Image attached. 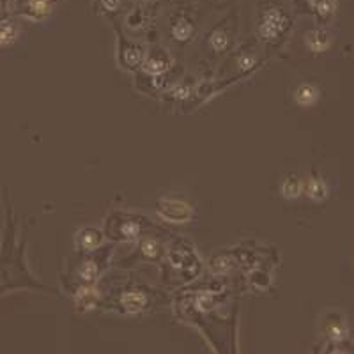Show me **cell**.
<instances>
[{
  "mask_svg": "<svg viewBox=\"0 0 354 354\" xmlns=\"http://www.w3.org/2000/svg\"><path fill=\"white\" fill-rule=\"evenodd\" d=\"M156 213L170 223H190L193 220V207L181 199H161L156 204Z\"/></svg>",
  "mask_w": 354,
  "mask_h": 354,
  "instance_id": "6da1fadb",
  "label": "cell"
},
{
  "mask_svg": "<svg viewBox=\"0 0 354 354\" xmlns=\"http://www.w3.org/2000/svg\"><path fill=\"white\" fill-rule=\"evenodd\" d=\"M287 27V18L278 7H269L259 21V37L266 43H275Z\"/></svg>",
  "mask_w": 354,
  "mask_h": 354,
  "instance_id": "7a4b0ae2",
  "label": "cell"
},
{
  "mask_svg": "<svg viewBox=\"0 0 354 354\" xmlns=\"http://www.w3.org/2000/svg\"><path fill=\"white\" fill-rule=\"evenodd\" d=\"M121 305L124 307L126 312L136 314V312L144 310V308L147 307V296H145V292L138 291V289L126 291L121 296Z\"/></svg>",
  "mask_w": 354,
  "mask_h": 354,
  "instance_id": "3957f363",
  "label": "cell"
},
{
  "mask_svg": "<svg viewBox=\"0 0 354 354\" xmlns=\"http://www.w3.org/2000/svg\"><path fill=\"white\" fill-rule=\"evenodd\" d=\"M76 243H78V246H80L82 250H85V252H92V250H97L99 246H101L103 236L99 230L85 227V229H82L80 232H78Z\"/></svg>",
  "mask_w": 354,
  "mask_h": 354,
  "instance_id": "277c9868",
  "label": "cell"
},
{
  "mask_svg": "<svg viewBox=\"0 0 354 354\" xmlns=\"http://www.w3.org/2000/svg\"><path fill=\"white\" fill-rule=\"evenodd\" d=\"M305 43L310 48L312 51L316 53H321V51H326L328 46L331 43V37L326 30H321V28H316V30H310L305 37Z\"/></svg>",
  "mask_w": 354,
  "mask_h": 354,
  "instance_id": "5b68a950",
  "label": "cell"
},
{
  "mask_svg": "<svg viewBox=\"0 0 354 354\" xmlns=\"http://www.w3.org/2000/svg\"><path fill=\"white\" fill-rule=\"evenodd\" d=\"M294 99L300 106H314L319 99V90L317 87H314L312 83H301L296 90H294Z\"/></svg>",
  "mask_w": 354,
  "mask_h": 354,
  "instance_id": "8992f818",
  "label": "cell"
},
{
  "mask_svg": "<svg viewBox=\"0 0 354 354\" xmlns=\"http://www.w3.org/2000/svg\"><path fill=\"white\" fill-rule=\"evenodd\" d=\"M51 11H53V2H50V0H28L25 16L32 19H43L50 16Z\"/></svg>",
  "mask_w": 354,
  "mask_h": 354,
  "instance_id": "52a82bcc",
  "label": "cell"
},
{
  "mask_svg": "<svg viewBox=\"0 0 354 354\" xmlns=\"http://www.w3.org/2000/svg\"><path fill=\"white\" fill-rule=\"evenodd\" d=\"M303 191L310 197L312 200H316V202H321L328 197V186L323 179L319 177H310L307 183L303 184Z\"/></svg>",
  "mask_w": 354,
  "mask_h": 354,
  "instance_id": "ba28073f",
  "label": "cell"
},
{
  "mask_svg": "<svg viewBox=\"0 0 354 354\" xmlns=\"http://www.w3.org/2000/svg\"><path fill=\"white\" fill-rule=\"evenodd\" d=\"M303 181L298 177V175H287L284 181H282V186H280V191L284 195L285 199L292 200V199H298L301 193H303Z\"/></svg>",
  "mask_w": 354,
  "mask_h": 354,
  "instance_id": "9c48e42d",
  "label": "cell"
},
{
  "mask_svg": "<svg viewBox=\"0 0 354 354\" xmlns=\"http://www.w3.org/2000/svg\"><path fill=\"white\" fill-rule=\"evenodd\" d=\"M19 27L14 21H0V46H11L18 41Z\"/></svg>",
  "mask_w": 354,
  "mask_h": 354,
  "instance_id": "30bf717a",
  "label": "cell"
},
{
  "mask_svg": "<svg viewBox=\"0 0 354 354\" xmlns=\"http://www.w3.org/2000/svg\"><path fill=\"white\" fill-rule=\"evenodd\" d=\"M191 35H193V27H191V23L186 18H179L172 25V37H174L175 41L184 43V41L191 39Z\"/></svg>",
  "mask_w": 354,
  "mask_h": 354,
  "instance_id": "8fae6325",
  "label": "cell"
},
{
  "mask_svg": "<svg viewBox=\"0 0 354 354\" xmlns=\"http://www.w3.org/2000/svg\"><path fill=\"white\" fill-rule=\"evenodd\" d=\"M96 300H97V291L92 285L82 287L76 294V303L78 307H82V308H92L94 305H96Z\"/></svg>",
  "mask_w": 354,
  "mask_h": 354,
  "instance_id": "7c38bea8",
  "label": "cell"
},
{
  "mask_svg": "<svg viewBox=\"0 0 354 354\" xmlns=\"http://www.w3.org/2000/svg\"><path fill=\"white\" fill-rule=\"evenodd\" d=\"M138 234H140V225L135 220H129V222H124L117 227V236H119V239H124V241L136 239Z\"/></svg>",
  "mask_w": 354,
  "mask_h": 354,
  "instance_id": "4fadbf2b",
  "label": "cell"
},
{
  "mask_svg": "<svg viewBox=\"0 0 354 354\" xmlns=\"http://www.w3.org/2000/svg\"><path fill=\"white\" fill-rule=\"evenodd\" d=\"M97 275H99V268H97V262L94 261H85L78 269V277L85 284H92L97 278Z\"/></svg>",
  "mask_w": 354,
  "mask_h": 354,
  "instance_id": "5bb4252c",
  "label": "cell"
},
{
  "mask_svg": "<svg viewBox=\"0 0 354 354\" xmlns=\"http://www.w3.org/2000/svg\"><path fill=\"white\" fill-rule=\"evenodd\" d=\"M209 46L213 48L214 51H225L227 46H229V35L223 30H214L213 34L209 35Z\"/></svg>",
  "mask_w": 354,
  "mask_h": 354,
  "instance_id": "9a60e30c",
  "label": "cell"
},
{
  "mask_svg": "<svg viewBox=\"0 0 354 354\" xmlns=\"http://www.w3.org/2000/svg\"><path fill=\"white\" fill-rule=\"evenodd\" d=\"M346 333H347V330H346V326H344V323L342 321H335V323H328V326H326V335L330 337L331 340H342L344 337H346Z\"/></svg>",
  "mask_w": 354,
  "mask_h": 354,
  "instance_id": "2e32d148",
  "label": "cell"
},
{
  "mask_svg": "<svg viewBox=\"0 0 354 354\" xmlns=\"http://www.w3.org/2000/svg\"><path fill=\"white\" fill-rule=\"evenodd\" d=\"M145 69H147L151 74H160L167 69V60H165L163 57H156V55H152V57L147 58V62H145Z\"/></svg>",
  "mask_w": 354,
  "mask_h": 354,
  "instance_id": "e0dca14e",
  "label": "cell"
},
{
  "mask_svg": "<svg viewBox=\"0 0 354 354\" xmlns=\"http://www.w3.org/2000/svg\"><path fill=\"white\" fill-rule=\"evenodd\" d=\"M158 250H160L158 243L151 241V239L144 241V245H142V252H144L145 255H147V257H151V259H156V255H158Z\"/></svg>",
  "mask_w": 354,
  "mask_h": 354,
  "instance_id": "ac0fdd59",
  "label": "cell"
},
{
  "mask_svg": "<svg viewBox=\"0 0 354 354\" xmlns=\"http://www.w3.org/2000/svg\"><path fill=\"white\" fill-rule=\"evenodd\" d=\"M101 5L108 11H117L121 5V0H101Z\"/></svg>",
  "mask_w": 354,
  "mask_h": 354,
  "instance_id": "d6986e66",
  "label": "cell"
}]
</instances>
